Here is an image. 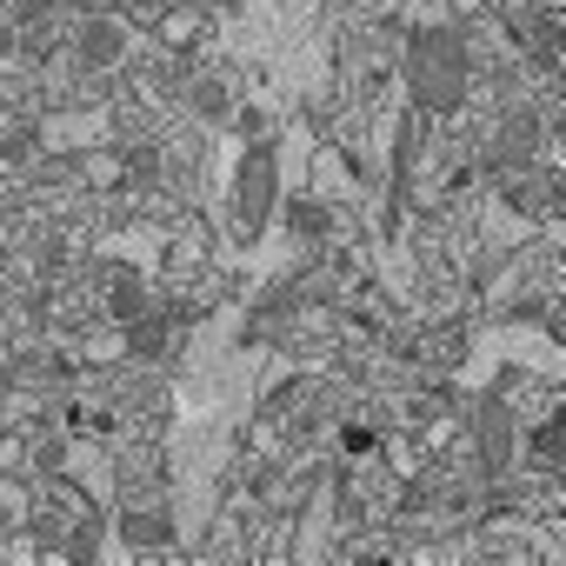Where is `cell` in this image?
<instances>
[{"label": "cell", "instance_id": "cell-2", "mask_svg": "<svg viewBox=\"0 0 566 566\" xmlns=\"http://www.w3.org/2000/svg\"><path fill=\"white\" fill-rule=\"evenodd\" d=\"M273 207H280V154H273V140H253L240 154V167H233V187H227V227H233V240L253 247L266 233Z\"/></svg>", "mask_w": 566, "mask_h": 566}, {"label": "cell", "instance_id": "cell-4", "mask_svg": "<svg viewBox=\"0 0 566 566\" xmlns=\"http://www.w3.org/2000/svg\"><path fill=\"white\" fill-rule=\"evenodd\" d=\"M334 227V213L321 207V200H294V233H307V240H321Z\"/></svg>", "mask_w": 566, "mask_h": 566}, {"label": "cell", "instance_id": "cell-1", "mask_svg": "<svg viewBox=\"0 0 566 566\" xmlns=\"http://www.w3.org/2000/svg\"><path fill=\"white\" fill-rule=\"evenodd\" d=\"M460 94H467V41L453 28L407 34V101H413V114L440 120V114L460 107Z\"/></svg>", "mask_w": 566, "mask_h": 566}, {"label": "cell", "instance_id": "cell-3", "mask_svg": "<svg viewBox=\"0 0 566 566\" xmlns=\"http://www.w3.org/2000/svg\"><path fill=\"white\" fill-rule=\"evenodd\" d=\"M127 54H134V34H127L120 14H87V21H81V34H74V61H81L87 74H107V67H120Z\"/></svg>", "mask_w": 566, "mask_h": 566}]
</instances>
